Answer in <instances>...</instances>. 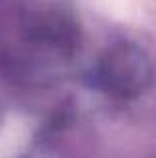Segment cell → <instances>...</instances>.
Instances as JSON below:
<instances>
[{
  "label": "cell",
  "mask_w": 156,
  "mask_h": 158,
  "mask_svg": "<svg viewBox=\"0 0 156 158\" xmlns=\"http://www.w3.org/2000/svg\"><path fill=\"white\" fill-rule=\"evenodd\" d=\"M148 56L132 42H118L100 56L92 72V82L102 92L116 98L138 96L150 82Z\"/></svg>",
  "instance_id": "1"
}]
</instances>
